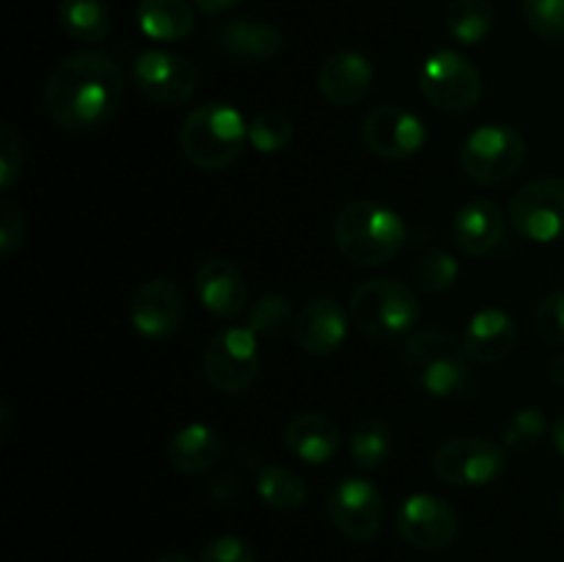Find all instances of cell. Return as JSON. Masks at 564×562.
<instances>
[{
  "label": "cell",
  "instance_id": "1",
  "mask_svg": "<svg viewBox=\"0 0 564 562\" xmlns=\"http://www.w3.org/2000/svg\"><path fill=\"white\" fill-rule=\"evenodd\" d=\"M42 99L47 116L61 130H102L124 102V72L99 50L72 53L53 66Z\"/></svg>",
  "mask_w": 564,
  "mask_h": 562
},
{
  "label": "cell",
  "instance_id": "2",
  "mask_svg": "<svg viewBox=\"0 0 564 562\" xmlns=\"http://www.w3.org/2000/svg\"><path fill=\"white\" fill-rule=\"evenodd\" d=\"M400 367L413 389L430 397H466L477 391V375L463 339L441 328H422L408 336L400 350Z\"/></svg>",
  "mask_w": 564,
  "mask_h": 562
},
{
  "label": "cell",
  "instance_id": "3",
  "mask_svg": "<svg viewBox=\"0 0 564 562\" xmlns=\"http://www.w3.org/2000/svg\"><path fill=\"white\" fill-rule=\"evenodd\" d=\"M341 257L358 268H378L391 262L405 246L408 229L400 215L372 198H356L336 213L330 226Z\"/></svg>",
  "mask_w": 564,
  "mask_h": 562
},
{
  "label": "cell",
  "instance_id": "4",
  "mask_svg": "<svg viewBox=\"0 0 564 562\" xmlns=\"http://www.w3.org/2000/svg\"><path fill=\"white\" fill-rule=\"evenodd\" d=\"M248 125L229 102H204L187 114L180 143L185 158L202 171H224L242 154Z\"/></svg>",
  "mask_w": 564,
  "mask_h": 562
},
{
  "label": "cell",
  "instance_id": "5",
  "mask_svg": "<svg viewBox=\"0 0 564 562\" xmlns=\"http://www.w3.org/2000/svg\"><path fill=\"white\" fill-rule=\"evenodd\" d=\"M350 317L361 334L391 342L411 334L422 317L413 287L394 279L364 281L350 298Z\"/></svg>",
  "mask_w": 564,
  "mask_h": 562
},
{
  "label": "cell",
  "instance_id": "6",
  "mask_svg": "<svg viewBox=\"0 0 564 562\" xmlns=\"http://www.w3.org/2000/svg\"><path fill=\"white\" fill-rule=\"evenodd\" d=\"M419 91L441 114L463 116L477 108L485 83L466 55L457 50H435L419 69Z\"/></svg>",
  "mask_w": 564,
  "mask_h": 562
},
{
  "label": "cell",
  "instance_id": "7",
  "mask_svg": "<svg viewBox=\"0 0 564 562\" xmlns=\"http://www.w3.org/2000/svg\"><path fill=\"white\" fill-rule=\"evenodd\" d=\"M527 138L510 125H485L460 147V169L471 182L485 187L512 180L527 163Z\"/></svg>",
  "mask_w": 564,
  "mask_h": 562
},
{
  "label": "cell",
  "instance_id": "8",
  "mask_svg": "<svg viewBox=\"0 0 564 562\" xmlns=\"http://www.w3.org/2000/svg\"><path fill=\"white\" fill-rule=\"evenodd\" d=\"M433 468L446 485L482 488L499 483L510 468L507 446L479 435H455L435 450Z\"/></svg>",
  "mask_w": 564,
  "mask_h": 562
},
{
  "label": "cell",
  "instance_id": "9",
  "mask_svg": "<svg viewBox=\"0 0 564 562\" xmlns=\"http://www.w3.org/2000/svg\"><path fill=\"white\" fill-rule=\"evenodd\" d=\"M262 356H259V339L248 328L229 325L215 331L204 350V375L213 389L224 395H242L251 389L259 378Z\"/></svg>",
  "mask_w": 564,
  "mask_h": 562
},
{
  "label": "cell",
  "instance_id": "10",
  "mask_svg": "<svg viewBox=\"0 0 564 562\" xmlns=\"http://www.w3.org/2000/svg\"><path fill=\"white\" fill-rule=\"evenodd\" d=\"M507 218L532 242H556L564 237V180L540 176L510 198Z\"/></svg>",
  "mask_w": 564,
  "mask_h": 562
},
{
  "label": "cell",
  "instance_id": "11",
  "mask_svg": "<svg viewBox=\"0 0 564 562\" xmlns=\"http://www.w3.org/2000/svg\"><path fill=\"white\" fill-rule=\"evenodd\" d=\"M328 518L347 540H372L383 529L386 499L367 477H345L330 488Z\"/></svg>",
  "mask_w": 564,
  "mask_h": 562
},
{
  "label": "cell",
  "instance_id": "12",
  "mask_svg": "<svg viewBox=\"0 0 564 562\" xmlns=\"http://www.w3.org/2000/svg\"><path fill=\"white\" fill-rule=\"evenodd\" d=\"M132 83L158 105H182L198 86V69L191 58L171 50H143L132 61Z\"/></svg>",
  "mask_w": 564,
  "mask_h": 562
},
{
  "label": "cell",
  "instance_id": "13",
  "mask_svg": "<svg viewBox=\"0 0 564 562\" xmlns=\"http://www.w3.org/2000/svg\"><path fill=\"white\" fill-rule=\"evenodd\" d=\"M361 141L375 158L408 160L419 154L427 143L424 121L400 105H380L369 110L361 125Z\"/></svg>",
  "mask_w": 564,
  "mask_h": 562
},
{
  "label": "cell",
  "instance_id": "14",
  "mask_svg": "<svg viewBox=\"0 0 564 562\" xmlns=\"http://www.w3.org/2000/svg\"><path fill=\"white\" fill-rule=\"evenodd\" d=\"M460 518L435 494H413L397 510V532L419 551H441L455 543Z\"/></svg>",
  "mask_w": 564,
  "mask_h": 562
},
{
  "label": "cell",
  "instance_id": "15",
  "mask_svg": "<svg viewBox=\"0 0 564 562\" xmlns=\"http://www.w3.org/2000/svg\"><path fill=\"white\" fill-rule=\"evenodd\" d=\"M187 314L185 295L171 279H149L130 301V323L147 339H171Z\"/></svg>",
  "mask_w": 564,
  "mask_h": 562
},
{
  "label": "cell",
  "instance_id": "16",
  "mask_svg": "<svg viewBox=\"0 0 564 562\" xmlns=\"http://www.w3.org/2000/svg\"><path fill=\"white\" fill-rule=\"evenodd\" d=\"M350 309L341 306L336 298H312L295 314V342L312 356H330L339 350L350 331Z\"/></svg>",
  "mask_w": 564,
  "mask_h": 562
},
{
  "label": "cell",
  "instance_id": "17",
  "mask_svg": "<svg viewBox=\"0 0 564 562\" xmlns=\"http://www.w3.org/2000/svg\"><path fill=\"white\" fill-rule=\"evenodd\" d=\"M372 61L358 50H339V53L328 55L317 75L319 91L336 108H350V105L361 102L372 88Z\"/></svg>",
  "mask_w": 564,
  "mask_h": 562
},
{
  "label": "cell",
  "instance_id": "18",
  "mask_svg": "<svg viewBox=\"0 0 564 562\" xmlns=\"http://www.w3.org/2000/svg\"><path fill=\"white\" fill-rule=\"evenodd\" d=\"M196 295L209 314L231 320L248 309V284L229 259H204L196 270Z\"/></svg>",
  "mask_w": 564,
  "mask_h": 562
},
{
  "label": "cell",
  "instance_id": "19",
  "mask_svg": "<svg viewBox=\"0 0 564 562\" xmlns=\"http://www.w3.org/2000/svg\"><path fill=\"white\" fill-rule=\"evenodd\" d=\"M507 218L490 198H471L452 220V240L466 257H485L505 240Z\"/></svg>",
  "mask_w": 564,
  "mask_h": 562
},
{
  "label": "cell",
  "instance_id": "20",
  "mask_svg": "<svg viewBox=\"0 0 564 562\" xmlns=\"http://www.w3.org/2000/svg\"><path fill=\"white\" fill-rule=\"evenodd\" d=\"M215 47L235 61L257 64V61H270L284 50V33L273 22H257L237 17V20L220 22L213 31Z\"/></svg>",
  "mask_w": 564,
  "mask_h": 562
},
{
  "label": "cell",
  "instance_id": "21",
  "mask_svg": "<svg viewBox=\"0 0 564 562\" xmlns=\"http://www.w3.org/2000/svg\"><path fill=\"white\" fill-rule=\"evenodd\" d=\"M284 444L297 461L308 466H323L334 461L341 446V430L330 417L317 411L297 413L284 430Z\"/></svg>",
  "mask_w": 564,
  "mask_h": 562
},
{
  "label": "cell",
  "instance_id": "22",
  "mask_svg": "<svg viewBox=\"0 0 564 562\" xmlns=\"http://www.w3.org/2000/svg\"><path fill=\"white\" fill-rule=\"evenodd\" d=\"M466 353L477 364H499L512 356L518 345V325L512 314L501 309H482L468 323L463 336Z\"/></svg>",
  "mask_w": 564,
  "mask_h": 562
},
{
  "label": "cell",
  "instance_id": "23",
  "mask_svg": "<svg viewBox=\"0 0 564 562\" xmlns=\"http://www.w3.org/2000/svg\"><path fill=\"white\" fill-rule=\"evenodd\" d=\"M224 455V435L213 424H187L169 441V463L182 474H204Z\"/></svg>",
  "mask_w": 564,
  "mask_h": 562
},
{
  "label": "cell",
  "instance_id": "24",
  "mask_svg": "<svg viewBox=\"0 0 564 562\" xmlns=\"http://www.w3.org/2000/svg\"><path fill=\"white\" fill-rule=\"evenodd\" d=\"M135 22L154 42H182L196 28V9L191 0H138Z\"/></svg>",
  "mask_w": 564,
  "mask_h": 562
},
{
  "label": "cell",
  "instance_id": "25",
  "mask_svg": "<svg viewBox=\"0 0 564 562\" xmlns=\"http://www.w3.org/2000/svg\"><path fill=\"white\" fill-rule=\"evenodd\" d=\"M58 22L64 33L75 42L99 44L110 36V9L105 0H61Z\"/></svg>",
  "mask_w": 564,
  "mask_h": 562
},
{
  "label": "cell",
  "instance_id": "26",
  "mask_svg": "<svg viewBox=\"0 0 564 562\" xmlns=\"http://www.w3.org/2000/svg\"><path fill=\"white\" fill-rule=\"evenodd\" d=\"M257 494L264 507L279 512L301 510L308 501V485L297 472L284 466H264L257 477Z\"/></svg>",
  "mask_w": 564,
  "mask_h": 562
},
{
  "label": "cell",
  "instance_id": "27",
  "mask_svg": "<svg viewBox=\"0 0 564 562\" xmlns=\"http://www.w3.org/2000/svg\"><path fill=\"white\" fill-rule=\"evenodd\" d=\"M494 3L490 0H452L446 6L444 25L446 33L457 44H479L494 31Z\"/></svg>",
  "mask_w": 564,
  "mask_h": 562
},
{
  "label": "cell",
  "instance_id": "28",
  "mask_svg": "<svg viewBox=\"0 0 564 562\" xmlns=\"http://www.w3.org/2000/svg\"><path fill=\"white\" fill-rule=\"evenodd\" d=\"M394 452V433L389 424L378 417H367L352 428L350 457L352 466L361 472H375L383 466Z\"/></svg>",
  "mask_w": 564,
  "mask_h": 562
},
{
  "label": "cell",
  "instance_id": "29",
  "mask_svg": "<svg viewBox=\"0 0 564 562\" xmlns=\"http://www.w3.org/2000/svg\"><path fill=\"white\" fill-rule=\"evenodd\" d=\"M551 435V422L545 417L543 408L523 406L507 417L505 428H501V444L516 455H529L538 450L545 439Z\"/></svg>",
  "mask_w": 564,
  "mask_h": 562
},
{
  "label": "cell",
  "instance_id": "30",
  "mask_svg": "<svg viewBox=\"0 0 564 562\" xmlns=\"http://www.w3.org/2000/svg\"><path fill=\"white\" fill-rule=\"evenodd\" d=\"M246 328L257 339H281L290 328H295V312L286 295L268 292L248 306Z\"/></svg>",
  "mask_w": 564,
  "mask_h": 562
},
{
  "label": "cell",
  "instance_id": "31",
  "mask_svg": "<svg viewBox=\"0 0 564 562\" xmlns=\"http://www.w3.org/2000/svg\"><path fill=\"white\" fill-rule=\"evenodd\" d=\"M292 138H295V125L279 108L259 110L248 125V143L262 154L284 152V149H290Z\"/></svg>",
  "mask_w": 564,
  "mask_h": 562
},
{
  "label": "cell",
  "instance_id": "32",
  "mask_svg": "<svg viewBox=\"0 0 564 562\" xmlns=\"http://www.w3.org/2000/svg\"><path fill=\"white\" fill-rule=\"evenodd\" d=\"M457 275H460V264L457 259L452 257L449 251L444 248H430L427 253L416 259L413 264V284L419 287L422 292H446L449 287H455Z\"/></svg>",
  "mask_w": 564,
  "mask_h": 562
},
{
  "label": "cell",
  "instance_id": "33",
  "mask_svg": "<svg viewBox=\"0 0 564 562\" xmlns=\"http://www.w3.org/2000/svg\"><path fill=\"white\" fill-rule=\"evenodd\" d=\"M523 22L545 42H564V0H521Z\"/></svg>",
  "mask_w": 564,
  "mask_h": 562
},
{
  "label": "cell",
  "instance_id": "34",
  "mask_svg": "<svg viewBox=\"0 0 564 562\" xmlns=\"http://www.w3.org/2000/svg\"><path fill=\"white\" fill-rule=\"evenodd\" d=\"M22 165H25V147L22 138L9 121L0 125V187L11 191L17 180L22 176Z\"/></svg>",
  "mask_w": 564,
  "mask_h": 562
},
{
  "label": "cell",
  "instance_id": "35",
  "mask_svg": "<svg viewBox=\"0 0 564 562\" xmlns=\"http://www.w3.org/2000/svg\"><path fill=\"white\" fill-rule=\"evenodd\" d=\"M534 331L545 345H564V292H551L534 312Z\"/></svg>",
  "mask_w": 564,
  "mask_h": 562
},
{
  "label": "cell",
  "instance_id": "36",
  "mask_svg": "<svg viewBox=\"0 0 564 562\" xmlns=\"http://www.w3.org/2000/svg\"><path fill=\"white\" fill-rule=\"evenodd\" d=\"M202 562H257V549L240 534H218L202 549Z\"/></svg>",
  "mask_w": 564,
  "mask_h": 562
},
{
  "label": "cell",
  "instance_id": "37",
  "mask_svg": "<svg viewBox=\"0 0 564 562\" xmlns=\"http://www.w3.org/2000/svg\"><path fill=\"white\" fill-rule=\"evenodd\" d=\"M25 240V218L14 202L0 204V253L11 257Z\"/></svg>",
  "mask_w": 564,
  "mask_h": 562
},
{
  "label": "cell",
  "instance_id": "38",
  "mask_svg": "<svg viewBox=\"0 0 564 562\" xmlns=\"http://www.w3.org/2000/svg\"><path fill=\"white\" fill-rule=\"evenodd\" d=\"M193 3L198 6V11H202V14L215 17V14H224V11L235 9L240 0H193Z\"/></svg>",
  "mask_w": 564,
  "mask_h": 562
},
{
  "label": "cell",
  "instance_id": "39",
  "mask_svg": "<svg viewBox=\"0 0 564 562\" xmlns=\"http://www.w3.org/2000/svg\"><path fill=\"white\" fill-rule=\"evenodd\" d=\"M551 444L564 457V411L551 422Z\"/></svg>",
  "mask_w": 564,
  "mask_h": 562
},
{
  "label": "cell",
  "instance_id": "40",
  "mask_svg": "<svg viewBox=\"0 0 564 562\" xmlns=\"http://www.w3.org/2000/svg\"><path fill=\"white\" fill-rule=\"evenodd\" d=\"M549 378L554 380V383L560 386V389H564V353H560V356H556V358H551Z\"/></svg>",
  "mask_w": 564,
  "mask_h": 562
},
{
  "label": "cell",
  "instance_id": "41",
  "mask_svg": "<svg viewBox=\"0 0 564 562\" xmlns=\"http://www.w3.org/2000/svg\"><path fill=\"white\" fill-rule=\"evenodd\" d=\"M0 419H3V433H0V435H3V441H6V439H9V433H11V411H9V406H6V402L0 406Z\"/></svg>",
  "mask_w": 564,
  "mask_h": 562
},
{
  "label": "cell",
  "instance_id": "42",
  "mask_svg": "<svg viewBox=\"0 0 564 562\" xmlns=\"http://www.w3.org/2000/svg\"><path fill=\"white\" fill-rule=\"evenodd\" d=\"M154 562H196V560L187 554H163L160 560H154Z\"/></svg>",
  "mask_w": 564,
  "mask_h": 562
},
{
  "label": "cell",
  "instance_id": "43",
  "mask_svg": "<svg viewBox=\"0 0 564 562\" xmlns=\"http://www.w3.org/2000/svg\"><path fill=\"white\" fill-rule=\"evenodd\" d=\"M560 518H562V527H564V494H562V501H560Z\"/></svg>",
  "mask_w": 564,
  "mask_h": 562
}]
</instances>
